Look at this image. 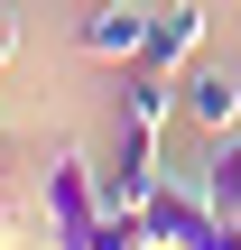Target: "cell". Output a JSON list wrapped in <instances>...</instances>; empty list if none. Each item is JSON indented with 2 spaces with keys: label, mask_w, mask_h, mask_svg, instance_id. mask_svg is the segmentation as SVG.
<instances>
[{
  "label": "cell",
  "mask_w": 241,
  "mask_h": 250,
  "mask_svg": "<svg viewBox=\"0 0 241 250\" xmlns=\"http://www.w3.org/2000/svg\"><path fill=\"white\" fill-rule=\"evenodd\" d=\"M19 241V186H9V167H0V250Z\"/></svg>",
  "instance_id": "8"
},
{
  "label": "cell",
  "mask_w": 241,
  "mask_h": 250,
  "mask_svg": "<svg viewBox=\"0 0 241 250\" xmlns=\"http://www.w3.org/2000/svg\"><path fill=\"white\" fill-rule=\"evenodd\" d=\"M186 111V83L176 74H158V65H139L130 83H121V121H139V130H167Z\"/></svg>",
  "instance_id": "5"
},
{
  "label": "cell",
  "mask_w": 241,
  "mask_h": 250,
  "mask_svg": "<svg viewBox=\"0 0 241 250\" xmlns=\"http://www.w3.org/2000/svg\"><path fill=\"white\" fill-rule=\"evenodd\" d=\"M186 121L214 130V139H232L241 130V74H195L186 83Z\"/></svg>",
  "instance_id": "6"
},
{
  "label": "cell",
  "mask_w": 241,
  "mask_h": 250,
  "mask_svg": "<svg viewBox=\"0 0 241 250\" xmlns=\"http://www.w3.org/2000/svg\"><path fill=\"white\" fill-rule=\"evenodd\" d=\"M149 28H158V9H139V0H93V9L74 19V46H84L93 65H139V56H149Z\"/></svg>",
  "instance_id": "1"
},
{
  "label": "cell",
  "mask_w": 241,
  "mask_h": 250,
  "mask_svg": "<svg viewBox=\"0 0 241 250\" xmlns=\"http://www.w3.org/2000/svg\"><path fill=\"white\" fill-rule=\"evenodd\" d=\"M204 28H214V19H204V0H167V9H158V28H149V56H139V65L186 74V65H195V46H204Z\"/></svg>",
  "instance_id": "4"
},
{
  "label": "cell",
  "mask_w": 241,
  "mask_h": 250,
  "mask_svg": "<svg viewBox=\"0 0 241 250\" xmlns=\"http://www.w3.org/2000/svg\"><path fill=\"white\" fill-rule=\"evenodd\" d=\"M93 213H111V204H102V167H93L84 148H56V158H46V232H74V223H93Z\"/></svg>",
  "instance_id": "2"
},
{
  "label": "cell",
  "mask_w": 241,
  "mask_h": 250,
  "mask_svg": "<svg viewBox=\"0 0 241 250\" xmlns=\"http://www.w3.org/2000/svg\"><path fill=\"white\" fill-rule=\"evenodd\" d=\"M19 46H28V28H19V9H0V74L19 65Z\"/></svg>",
  "instance_id": "7"
},
{
  "label": "cell",
  "mask_w": 241,
  "mask_h": 250,
  "mask_svg": "<svg viewBox=\"0 0 241 250\" xmlns=\"http://www.w3.org/2000/svg\"><path fill=\"white\" fill-rule=\"evenodd\" d=\"M149 186H158V130L121 121V148H111V167H102V204H111V213H139Z\"/></svg>",
  "instance_id": "3"
}]
</instances>
